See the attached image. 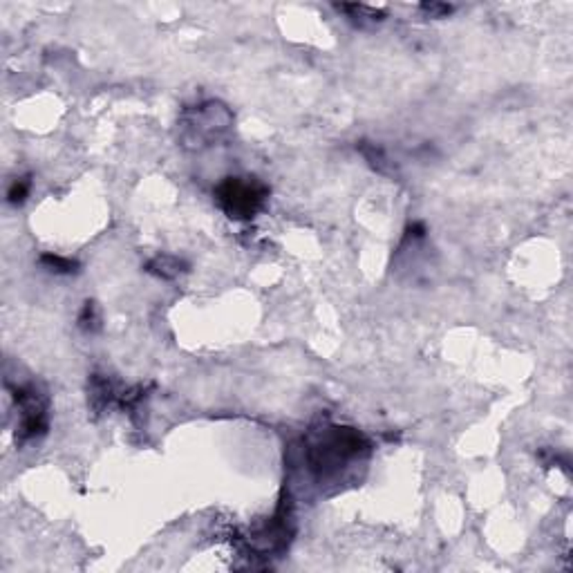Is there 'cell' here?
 Listing matches in <instances>:
<instances>
[{
  "instance_id": "1",
  "label": "cell",
  "mask_w": 573,
  "mask_h": 573,
  "mask_svg": "<svg viewBox=\"0 0 573 573\" xmlns=\"http://www.w3.org/2000/svg\"><path fill=\"white\" fill-rule=\"evenodd\" d=\"M367 441L361 432L352 428H325L307 448L309 468L318 480L338 472L348 462L361 455Z\"/></svg>"
},
{
  "instance_id": "2",
  "label": "cell",
  "mask_w": 573,
  "mask_h": 573,
  "mask_svg": "<svg viewBox=\"0 0 573 573\" xmlns=\"http://www.w3.org/2000/svg\"><path fill=\"white\" fill-rule=\"evenodd\" d=\"M269 188L255 177H226L215 188L220 208L233 220H249L265 206Z\"/></svg>"
},
{
  "instance_id": "3",
  "label": "cell",
  "mask_w": 573,
  "mask_h": 573,
  "mask_svg": "<svg viewBox=\"0 0 573 573\" xmlns=\"http://www.w3.org/2000/svg\"><path fill=\"white\" fill-rule=\"evenodd\" d=\"M231 123H233L231 112L222 103L206 101L202 106H195L193 110L184 114L182 139L186 146L202 148V146H211L213 141H218Z\"/></svg>"
},
{
  "instance_id": "4",
  "label": "cell",
  "mask_w": 573,
  "mask_h": 573,
  "mask_svg": "<svg viewBox=\"0 0 573 573\" xmlns=\"http://www.w3.org/2000/svg\"><path fill=\"white\" fill-rule=\"evenodd\" d=\"M16 405H19V428H16V441L36 439L47 430V401L34 385H23L16 390Z\"/></svg>"
},
{
  "instance_id": "5",
  "label": "cell",
  "mask_w": 573,
  "mask_h": 573,
  "mask_svg": "<svg viewBox=\"0 0 573 573\" xmlns=\"http://www.w3.org/2000/svg\"><path fill=\"white\" fill-rule=\"evenodd\" d=\"M338 11L348 14V19L358 23V25H374V23H381L385 19V11L383 9H374V7H367V5H336Z\"/></svg>"
},
{
  "instance_id": "6",
  "label": "cell",
  "mask_w": 573,
  "mask_h": 573,
  "mask_svg": "<svg viewBox=\"0 0 573 573\" xmlns=\"http://www.w3.org/2000/svg\"><path fill=\"white\" fill-rule=\"evenodd\" d=\"M182 267H184L182 260L168 258V255H159L148 265V271L159 275V278H175V275H179V271H184Z\"/></svg>"
},
{
  "instance_id": "7",
  "label": "cell",
  "mask_w": 573,
  "mask_h": 573,
  "mask_svg": "<svg viewBox=\"0 0 573 573\" xmlns=\"http://www.w3.org/2000/svg\"><path fill=\"white\" fill-rule=\"evenodd\" d=\"M41 262H43V265H45L47 269H50V271H54V273L70 275V273H74V271H76V262H74V260H70V258H61V255L45 253V255L41 258Z\"/></svg>"
},
{
  "instance_id": "8",
  "label": "cell",
  "mask_w": 573,
  "mask_h": 573,
  "mask_svg": "<svg viewBox=\"0 0 573 573\" xmlns=\"http://www.w3.org/2000/svg\"><path fill=\"white\" fill-rule=\"evenodd\" d=\"M78 325H81V330H86V332L96 330V325H99V316H96L94 303H90V300L86 303L83 312H81V316H78Z\"/></svg>"
},
{
  "instance_id": "9",
  "label": "cell",
  "mask_w": 573,
  "mask_h": 573,
  "mask_svg": "<svg viewBox=\"0 0 573 573\" xmlns=\"http://www.w3.org/2000/svg\"><path fill=\"white\" fill-rule=\"evenodd\" d=\"M419 9L428 16V19H444V16L452 14V5H446V3H423L419 5Z\"/></svg>"
},
{
  "instance_id": "10",
  "label": "cell",
  "mask_w": 573,
  "mask_h": 573,
  "mask_svg": "<svg viewBox=\"0 0 573 573\" xmlns=\"http://www.w3.org/2000/svg\"><path fill=\"white\" fill-rule=\"evenodd\" d=\"M27 193H29V179H16L7 193V198L11 204H21L27 198Z\"/></svg>"
}]
</instances>
